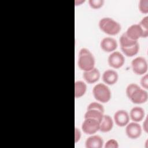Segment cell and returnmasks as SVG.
<instances>
[{
  "label": "cell",
  "instance_id": "obj_8",
  "mask_svg": "<svg viewBox=\"0 0 148 148\" xmlns=\"http://www.w3.org/2000/svg\"><path fill=\"white\" fill-rule=\"evenodd\" d=\"M108 62L110 66L114 69H118L123 66L125 62V58L120 52L114 51L109 56Z\"/></svg>",
  "mask_w": 148,
  "mask_h": 148
},
{
  "label": "cell",
  "instance_id": "obj_26",
  "mask_svg": "<svg viewBox=\"0 0 148 148\" xmlns=\"http://www.w3.org/2000/svg\"><path fill=\"white\" fill-rule=\"evenodd\" d=\"M140 83L142 87L146 90L148 89V75L145 74L143 75L140 80Z\"/></svg>",
  "mask_w": 148,
  "mask_h": 148
},
{
  "label": "cell",
  "instance_id": "obj_17",
  "mask_svg": "<svg viewBox=\"0 0 148 148\" xmlns=\"http://www.w3.org/2000/svg\"><path fill=\"white\" fill-rule=\"evenodd\" d=\"M87 91V84L82 80H78L75 83V97L79 98L83 97Z\"/></svg>",
  "mask_w": 148,
  "mask_h": 148
},
{
  "label": "cell",
  "instance_id": "obj_16",
  "mask_svg": "<svg viewBox=\"0 0 148 148\" xmlns=\"http://www.w3.org/2000/svg\"><path fill=\"white\" fill-rule=\"evenodd\" d=\"M113 127V120L112 118L108 115L103 114V116L99 124V130L102 132L110 131Z\"/></svg>",
  "mask_w": 148,
  "mask_h": 148
},
{
  "label": "cell",
  "instance_id": "obj_4",
  "mask_svg": "<svg viewBox=\"0 0 148 148\" xmlns=\"http://www.w3.org/2000/svg\"><path fill=\"white\" fill-rule=\"evenodd\" d=\"M94 98L102 103H107L111 98V91L109 87L104 83L97 84L92 88Z\"/></svg>",
  "mask_w": 148,
  "mask_h": 148
},
{
  "label": "cell",
  "instance_id": "obj_10",
  "mask_svg": "<svg viewBox=\"0 0 148 148\" xmlns=\"http://www.w3.org/2000/svg\"><path fill=\"white\" fill-rule=\"evenodd\" d=\"M113 119L114 123L117 126L123 127L129 123L130 118L128 113L126 110L120 109L114 113Z\"/></svg>",
  "mask_w": 148,
  "mask_h": 148
},
{
  "label": "cell",
  "instance_id": "obj_12",
  "mask_svg": "<svg viewBox=\"0 0 148 148\" xmlns=\"http://www.w3.org/2000/svg\"><path fill=\"white\" fill-rule=\"evenodd\" d=\"M100 76V72L96 68H94L88 71H84L83 73L84 80L88 84H92L97 82L99 79Z\"/></svg>",
  "mask_w": 148,
  "mask_h": 148
},
{
  "label": "cell",
  "instance_id": "obj_1",
  "mask_svg": "<svg viewBox=\"0 0 148 148\" xmlns=\"http://www.w3.org/2000/svg\"><path fill=\"white\" fill-rule=\"evenodd\" d=\"M126 94L131 102L135 104L145 103L148 99L147 92L136 83H130L127 86Z\"/></svg>",
  "mask_w": 148,
  "mask_h": 148
},
{
  "label": "cell",
  "instance_id": "obj_22",
  "mask_svg": "<svg viewBox=\"0 0 148 148\" xmlns=\"http://www.w3.org/2000/svg\"><path fill=\"white\" fill-rule=\"evenodd\" d=\"M103 0H89L88 3L90 7L94 9L101 8L104 4Z\"/></svg>",
  "mask_w": 148,
  "mask_h": 148
},
{
  "label": "cell",
  "instance_id": "obj_7",
  "mask_svg": "<svg viewBox=\"0 0 148 148\" xmlns=\"http://www.w3.org/2000/svg\"><path fill=\"white\" fill-rule=\"evenodd\" d=\"M100 122L94 119L85 118L82 124V130L86 134L92 135L99 130Z\"/></svg>",
  "mask_w": 148,
  "mask_h": 148
},
{
  "label": "cell",
  "instance_id": "obj_25",
  "mask_svg": "<svg viewBox=\"0 0 148 148\" xmlns=\"http://www.w3.org/2000/svg\"><path fill=\"white\" fill-rule=\"evenodd\" d=\"M145 31H148V16H145L138 24Z\"/></svg>",
  "mask_w": 148,
  "mask_h": 148
},
{
  "label": "cell",
  "instance_id": "obj_9",
  "mask_svg": "<svg viewBox=\"0 0 148 148\" xmlns=\"http://www.w3.org/2000/svg\"><path fill=\"white\" fill-rule=\"evenodd\" d=\"M125 127V134L127 136L132 139L139 138L142 134V127L137 122L128 123Z\"/></svg>",
  "mask_w": 148,
  "mask_h": 148
},
{
  "label": "cell",
  "instance_id": "obj_15",
  "mask_svg": "<svg viewBox=\"0 0 148 148\" xmlns=\"http://www.w3.org/2000/svg\"><path fill=\"white\" fill-rule=\"evenodd\" d=\"M130 118L134 122H140L144 119L145 112L144 109L140 106L132 108L130 112Z\"/></svg>",
  "mask_w": 148,
  "mask_h": 148
},
{
  "label": "cell",
  "instance_id": "obj_20",
  "mask_svg": "<svg viewBox=\"0 0 148 148\" xmlns=\"http://www.w3.org/2000/svg\"><path fill=\"white\" fill-rule=\"evenodd\" d=\"M123 53L127 57H133L136 55L139 50V45L136 43L133 46L127 47V48H121V49Z\"/></svg>",
  "mask_w": 148,
  "mask_h": 148
},
{
  "label": "cell",
  "instance_id": "obj_14",
  "mask_svg": "<svg viewBox=\"0 0 148 148\" xmlns=\"http://www.w3.org/2000/svg\"><path fill=\"white\" fill-rule=\"evenodd\" d=\"M103 145V140L102 138L97 135L89 136L85 142V147L86 148H101Z\"/></svg>",
  "mask_w": 148,
  "mask_h": 148
},
{
  "label": "cell",
  "instance_id": "obj_21",
  "mask_svg": "<svg viewBox=\"0 0 148 148\" xmlns=\"http://www.w3.org/2000/svg\"><path fill=\"white\" fill-rule=\"evenodd\" d=\"M139 11L144 14L148 13V0H140L138 4Z\"/></svg>",
  "mask_w": 148,
  "mask_h": 148
},
{
  "label": "cell",
  "instance_id": "obj_27",
  "mask_svg": "<svg viewBox=\"0 0 148 148\" xmlns=\"http://www.w3.org/2000/svg\"><path fill=\"white\" fill-rule=\"evenodd\" d=\"M82 133L80 130L77 127L75 128V142L77 143L79 142L81 138Z\"/></svg>",
  "mask_w": 148,
  "mask_h": 148
},
{
  "label": "cell",
  "instance_id": "obj_13",
  "mask_svg": "<svg viewBox=\"0 0 148 148\" xmlns=\"http://www.w3.org/2000/svg\"><path fill=\"white\" fill-rule=\"evenodd\" d=\"M102 80L105 83L108 85H113L118 80V73L113 69H107L102 74Z\"/></svg>",
  "mask_w": 148,
  "mask_h": 148
},
{
  "label": "cell",
  "instance_id": "obj_29",
  "mask_svg": "<svg viewBox=\"0 0 148 148\" xmlns=\"http://www.w3.org/2000/svg\"><path fill=\"white\" fill-rule=\"evenodd\" d=\"M85 2V1H75V4H76V5H79L80 3H83V2Z\"/></svg>",
  "mask_w": 148,
  "mask_h": 148
},
{
  "label": "cell",
  "instance_id": "obj_19",
  "mask_svg": "<svg viewBox=\"0 0 148 148\" xmlns=\"http://www.w3.org/2000/svg\"><path fill=\"white\" fill-rule=\"evenodd\" d=\"M104 113L96 109H87L86 112L84 114V119L85 118H92L98 120L101 122Z\"/></svg>",
  "mask_w": 148,
  "mask_h": 148
},
{
  "label": "cell",
  "instance_id": "obj_11",
  "mask_svg": "<svg viewBox=\"0 0 148 148\" xmlns=\"http://www.w3.org/2000/svg\"><path fill=\"white\" fill-rule=\"evenodd\" d=\"M117 42L116 39L111 37H105L100 42V47L104 51L111 53L117 48Z\"/></svg>",
  "mask_w": 148,
  "mask_h": 148
},
{
  "label": "cell",
  "instance_id": "obj_6",
  "mask_svg": "<svg viewBox=\"0 0 148 148\" xmlns=\"http://www.w3.org/2000/svg\"><path fill=\"white\" fill-rule=\"evenodd\" d=\"M131 67L135 74L142 75L145 74L147 71V62L144 57H138L131 61Z\"/></svg>",
  "mask_w": 148,
  "mask_h": 148
},
{
  "label": "cell",
  "instance_id": "obj_23",
  "mask_svg": "<svg viewBox=\"0 0 148 148\" xmlns=\"http://www.w3.org/2000/svg\"><path fill=\"white\" fill-rule=\"evenodd\" d=\"M87 109H96L104 113L105 109L102 104L97 102H92L90 103L87 108Z\"/></svg>",
  "mask_w": 148,
  "mask_h": 148
},
{
  "label": "cell",
  "instance_id": "obj_28",
  "mask_svg": "<svg viewBox=\"0 0 148 148\" xmlns=\"http://www.w3.org/2000/svg\"><path fill=\"white\" fill-rule=\"evenodd\" d=\"M147 124H148V123H147V117H146L145 118L143 123V125H142L143 130L146 133H147V132H148V125Z\"/></svg>",
  "mask_w": 148,
  "mask_h": 148
},
{
  "label": "cell",
  "instance_id": "obj_18",
  "mask_svg": "<svg viewBox=\"0 0 148 148\" xmlns=\"http://www.w3.org/2000/svg\"><path fill=\"white\" fill-rule=\"evenodd\" d=\"M119 42L120 44L121 49V48H127L131 46H133L134 45L138 43L137 40H134L129 38L125 32H124L120 36L119 39Z\"/></svg>",
  "mask_w": 148,
  "mask_h": 148
},
{
  "label": "cell",
  "instance_id": "obj_2",
  "mask_svg": "<svg viewBox=\"0 0 148 148\" xmlns=\"http://www.w3.org/2000/svg\"><path fill=\"white\" fill-rule=\"evenodd\" d=\"M95 58L92 53L86 48H82L79 53L77 65L84 71H90L95 68Z\"/></svg>",
  "mask_w": 148,
  "mask_h": 148
},
{
  "label": "cell",
  "instance_id": "obj_5",
  "mask_svg": "<svg viewBox=\"0 0 148 148\" xmlns=\"http://www.w3.org/2000/svg\"><path fill=\"white\" fill-rule=\"evenodd\" d=\"M125 34L131 39L137 41L140 38H147L148 36V31H145L138 24L130 26L127 28Z\"/></svg>",
  "mask_w": 148,
  "mask_h": 148
},
{
  "label": "cell",
  "instance_id": "obj_3",
  "mask_svg": "<svg viewBox=\"0 0 148 148\" xmlns=\"http://www.w3.org/2000/svg\"><path fill=\"white\" fill-rule=\"evenodd\" d=\"M98 25L102 31L109 35H117L121 29V26L119 22L108 17L101 18Z\"/></svg>",
  "mask_w": 148,
  "mask_h": 148
},
{
  "label": "cell",
  "instance_id": "obj_24",
  "mask_svg": "<svg viewBox=\"0 0 148 148\" xmlns=\"http://www.w3.org/2000/svg\"><path fill=\"white\" fill-rule=\"evenodd\" d=\"M119 147L118 142L114 139H110L108 140L105 143L104 147L105 148H118Z\"/></svg>",
  "mask_w": 148,
  "mask_h": 148
}]
</instances>
